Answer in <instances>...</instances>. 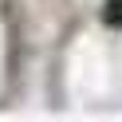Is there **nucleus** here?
Masks as SVG:
<instances>
[{"mask_svg":"<svg viewBox=\"0 0 122 122\" xmlns=\"http://www.w3.org/2000/svg\"><path fill=\"white\" fill-rule=\"evenodd\" d=\"M102 20L110 28H122V0H106L102 4Z\"/></svg>","mask_w":122,"mask_h":122,"instance_id":"obj_1","label":"nucleus"}]
</instances>
